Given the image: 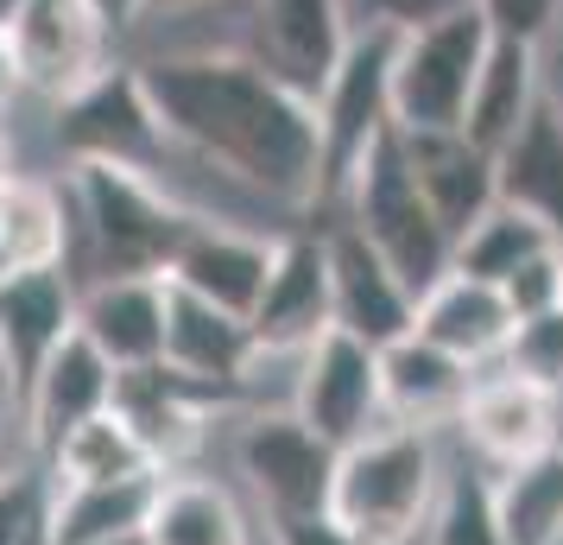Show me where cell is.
Returning a JSON list of instances; mask_svg holds the SVG:
<instances>
[{"mask_svg":"<svg viewBox=\"0 0 563 545\" xmlns=\"http://www.w3.org/2000/svg\"><path fill=\"white\" fill-rule=\"evenodd\" d=\"M165 146L285 209H323L317 102L234 45H165L133 64Z\"/></svg>","mask_w":563,"mask_h":545,"instance_id":"1","label":"cell"},{"mask_svg":"<svg viewBox=\"0 0 563 545\" xmlns=\"http://www.w3.org/2000/svg\"><path fill=\"white\" fill-rule=\"evenodd\" d=\"M437 489H443L437 432H411L386 418L349 450H335L330 520L349 526L361 545H418Z\"/></svg>","mask_w":563,"mask_h":545,"instance_id":"2","label":"cell"},{"mask_svg":"<svg viewBox=\"0 0 563 545\" xmlns=\"http://www.w3.org/2000/svg\"><path fill=\"white\" fill-rule=\"evenodd\" d=\"M70 197L96 280H128V273L165 280L184 235L197 229V209L140 165H102V159L70 165Z\"/></svg>","mask_w":563,"mask_h":545,"instance_id":"3","label":"cell"},{"mask_svg":"<svg viewBox=\"0 0 563 545\" xmlns=\"http://www.w3.org/2000/svg\"><path fill=\"white\" fill-rule=\"evenodd\" d=\"M335 204L349 209L342 222L406 280L411 298L450 273V235H443V222L431 216V204H424L418 184H411L406 153H399V128H386L380 140L349 165Z\"/></svg>","mask_w":563,"mask_h":545,"instance_id":"4","label":"cell"},{"mask_svg":"<svg viewBox=\"0 0 563 545\" xmlns=\"http://www.w3.org/2000/svg\"><path fill=\"white\" fill-rule=\"evenodd\" d=\"M487 26L482 7L443 13L431 26H411L393 39V128L399 133H431V128H462V108L475 89V70L487 57Z\"/></svg>","mask_w":563,"mask_h":545,"instance_id":"5","label":"cell"},{"mask_svg":"<svg viewBox=\"0 0 563 545\" xmlns=\"http://www.w3.org/2000/svg\"><path fill=\"white\" fill-rule=\"evenodd\" d=\"M393 39L386 26H355L335 57L330 83L317 89V133H323V204L386 128H393Z\"/></svg>","mask_w":563,"mask_h":545,"instance_id":"6","label":"cell"},{"mask_svg":"<svg viewBox=\"0 0 563 545\" xmlns=\"http://www.w3.org/2000/svg\"><path fill=\"white\" fill-rule=\"evenodd\" d=\"M234 469L247 476L260 514L266 520H298V514H330V482H335V450L291 406H254L234 432Z\"/></svg>","mask_w":563,"mask_h":545,"instance_id":"7","label":"cell"},{"mask_svg":"<svg viewBox=\"0 0 563 545\" xmlns=\"http://www.w3.org/2000/svg\"><path fill=\"white\" fill-rule=\"evenodd\" d=\"M108 45H114V26L102 20L96 0H26V13L7 32L20 89L45 96V102H64V96L89 89L114 64Z\"/></svg>","mask_w":563,"mask_h":545,"instance_id":"8","label":"cell"},{"mask_svg":"<svg viewBox=\"0 0 563 545\" xmlns=\"http://www.w3.org/2000/svg\"><path fill=\"white\" fill-rule=\"evenodd\" d=\"M291 413L305 418L330 450H349L355 438H367L374 425H386L380 413V356L349 330H323L305 356L291 362Z\"/></svg>","mask_w":563,"mask_h":545,"instance_id":"9","label":"cell"},{"mask_svg":"<svg viewBox=\"0 0 563 545\" xmlns=\"http://www.w3.org/2000/svg\"><path fill=\"white\" fill-rule=\"evenodd\" d=\"M52 108H57V146H64L70 165L102 159V165L158 172V159L172 153L153 121V108H146V96H140L133 64H108L89 89H77V96H64Z\"/></svg>","mask_w":563,"mask_h":545,"instance_id":"10","label":"cell"},{"mask_svg":"<svg viewBox=\"0 0 563 545\" xmlns=\"http://www.w3.org/2000/svg\"><path fill=\"white\" fill-rule=\"evenodd\" d=\"M349 32H355L349 0H247V39L234 52H247L266 77L317 102Z\"/></svg>","mask_w":563,"mask_h":545,"instance_id":"11","label":"cell"},{"mask_svg":"<svg viewBox=\"0 0 563 545\" xmlns=\"http://www.w3.org/2000/svg\"><path fill=\"white\" fill-rule=\"evenodd\" d=\"M330 330V254H323V235H279L273 248V273L260 292L254 317H247V337L260 356H305L310 342Z\"/></svg>","mask_w":563,"mask_h":545,"instance_id":"12","label":"cell"},{"mask_svg":"<svg viewBox=\"0 0 563 545\" xmlns=\"http://www.w3.org/2000/svg\"><path fill=\"white\" fill-rule=\"evenodd\" d=\"M273 235H254L241 229V222H216V216H197V229L184 235L178 260H172V286L190 292V298H203L216 312L229 317H254L260 292H266V273H273Z\"/></svg>","mask_w":563,"mask_h":545,"instance_id":"13","label":"cell"},{"mask_svg":"<svg viewBox=\"0 0 563 545\" xmlns=\"http://www.w3.org/2000/svg\"><path fill=\"white\" fill-rule=\"evenodd\" d=\"M108 400H114V368L102 362V349L82 337V330H70V337L38 362V374L26 381V393H20L26 450L45 464V457L77 432L82 418L108 413Z\"/></svg>","mask_w":563,"mask_h":545,"instance_id":"14","label":"cell"},{"mask_svg":"<svg viewBox=\"0 0 563 545\" xmlns=\"http://www.w3.org/2000/svg\"><path fill=\"white\" fill-rule=\"evenodd\" d=\"M456 425L487 464L507 469V464H526L538 450L563 444V400L551 388H538V381L507 374V368H494V374L482 368Z\"/></svg>","mask_w":563,"mask_h":545,"instance_id":"15","label":"cell"},{"mask_svg":"<svg viewBox=\"0 0 563 545\" xmlns=\"http://www.w3.org/2000/svg\"><path fill=\"white\" fill-rule=\"evenodd\" d=\"M323 254H330V324L335 330L361 337L367 349H386V342L406 337L418 298L349 222L323 229Z\"/></svg>","mask_w":563,"mask_h":545,"instance_id":"16","label":"cell"},{"mask_svg":"<svg viewBox=\"0 0 563 545\" xmlns=\"http://www.w3.org/2000/svg\"><path fill=\"white\" fill-rule=\"evenodd\" d=\"M77 330V286L64 266H32V273H0V381L20 393L38 374V362Z\"/></svg>","mask_w":563,"mask_h":545,"instance_id":"17","label":"cell"},{"mask_svg":"<svg viewBox=\"0 0 563 545\" xmlns=\"http://www.w3.org/2000/svg\"><path fill=\"white\" fill-rule=\"evenodd\" d=\"M380 356V413L393 425H411V432H443V425H456L462 406H468V388H475V374L482 368L456 362V356H443L437 342L424 337H399L374 349Z\"/></svg>","mask_w":563,"mask_h":545,"instance_id":"18","label":"cell"},{"mask_svg":"<svg viewBox=\"0 0 563 545\" xmlns=\"http://www.w3.org/2000/svg\"><path fill=\"white\" fill-rule=\"evenodd\" d=\"M77 330L114 374L165 362V280L128 273V280H89L77 292Z\"/></svg>","mask_w":563,"mask_h":545,"instance_id":"19","label":"cell"},{"mask_svg":"<svg viewBox=\"0 0 563 545\" xmlns=\"http://www.w3.org/2000/svg\"><path fill=\"white\" fill-rule=\"evenodd\" d=\"M406 172L418 184V197L431 204L443 235L456 241L487 204H494V153H482L462 128H431V133H399Z\"/></svg>","mask_w":563,"mask_h":545,"instance_id":"20","label":"cell"},{"mask_svg":"<svg viewBox=\"0 0 563 545\" xmlns=\"http://www.w3.org/2000/svg\"><path fill=\"white\" fill-rule=\"evenodd\" d=\"M494 204L532 216L563 241V102L538 96L532 115L494 153Z\"/></svg>","mask_w":563,"mask_h":545,"instance_id":"21","label":"cell"},{"mask_svg":"<svg viewBox=\"0 0 563 545\" xmlns=\"http://www.w3.org/2000/svg\"><path fill=\"white\" fill-rule=\"evenodd\" d=\"M411 337L437 342L443 356H456L468 368H494L512 337V312H507V298H500V286L468 280V273H443L437 286L418 292Z\"/></svg>","mask_w":563,"mask_h":545,"instance_id":"22","label":"cell"},{"mask_svg":"<svg viewBox=\"0 0 563 545\" xmlns=\"http://www.w3.org/2000/svg\"><path fill=\"white\" fill-rule=\"evenodd\" d=\"M247 356H254V337H247L241 317L216 312V305H203V298H190L165 280V368H178L203 388L241 393Z\"/></svg>","mask_w":563,"mask_h":545,"instance_id":"23","label":"cell"},{"mask_svg":"<svg viewBox=\"0 0 563 545\" xmlns=\"http://www.w3.org/2000/svg\"><path fill=\"white\" fill-rule=\"evenodd\" d=\"M538 96H544V83H538V45L494 32L482 70H475V89H468V108H462V133L482 153H500L512 140V128L532 115Z\"/></svg>","mask_w":563,"mask_h":545,"instance_id":"24","label":"cell"},{"mask_svg":"<svg viewBox=\"0 0 563 545\" xmlns=\"http://www.w3.org/2000/svg\"><path fill=\"white\" fill-rule=\"evenodd\" d=\"M158 482H165V469H140V476H121V482H89V489H52L45 545H114L146 533Z\"/></svg>","mask_w":563,"mask_h":545,"instance_id":"25","label":"cell"},{"mask_svg":"<svg viewBox=\"0 0 563 545\" xmlns=\"http://www.w3.org/2000/svg\"><path fill=\"white\" fill-rule=\"evenodd\" d=\"M146 545H254L234 494L216 476H165L146 514Z\"/></svg>","mask_w":563,"mask_h":545,"instance_id":"26","label":"cell"},{"mask_svg":"<svg viewBox=\"0 0 563 545\" xmlns=\"http://www.w3.org/2000/svg\"><path fill=\"white\" fill-rule=\"evenodd\" d=\"M64 254H70V204L57 197V184L13 172L0 184V260H7V273L64 266Z\"/></svg>","mask_w":563,"mask_h":545,"instance_id":"27","label":"cell"},{"mask_svg":"<svg viewBox=\"0 0 563 545\" xmlns=\"http://www.w3.org/2000/svg\"><path fill=\"white\" fill-rule=\"evenodd\" d=\"M487 494L507 545H563V444L494 469Z\"/></svg>","mask_w":563,"mask_h":545,"instance_id":"28","label":"cell"},{"mask_svg":"<svg viewBox=\"0 0 563 545\" xmlns=\"http://www.w3.org/2000/svg\"><path fill=\"white\" fill-rule=\"evenodd\" d=\"M45 469H52V489H89V482H121V476H140V469H158V464L146 457V444L133 438L128 418L108 406V413L82 418L77 432L45 457Z\"/></svg>","mask_w":563,"mask_h":545,"instance_id":"29","label":"cell"},{"mask_svg":"<svg viewBox=\"0 0 563 545\" xmlns=\"http://www.w3.org/2000/svg\"><path fill=\"white\" fill-rule=\"evenodd\" d=\"M544 248H558V235L532 222V216H519L507 204H487L468 229L450 241V273H468V280H487V286H500L507 273H519L532 254Z\"/></svg>","mask_w":563,"mask_h":545,"instance_id":"30","label":"cell"},{"mask_svg":"<svg viewBox=\"0 0 563 545\" xmlns=\"http://www.w3.org/2000/svg\"><path fill=\"white\" fill-rule=\"evenodd\" d=\"M424 545H507L500 520H494L487 476H443L431 520H424Z\"/></svg>","mask_w":563,"mask_h":545,"instance_id":"31","label":"cell"},{"mask_svg":"<svg viewBox=\"0 0 563 545\" xmlns=\"http://www.w3.org/2000/svg\"><path fill=\"white\" fill-rule=\"evenodd\" d=\"M500 368L519 374V381H538V388L563 393V305L544 317H526L512 324L507 349H500Z\"/></svg>","mask_w":563,"mask_h":545,"instance_id":"32","label":"cell"},{"mask_svg":"<svg viewBox=\"0 0 563 545\" xmlns=\"http://www.w3.org/2000/svg\"><path fill=\"white\" fill-rule=\"evenodd\" d=\"M52 482L38 469H0V545H45Z\"/></svg>","mask_w":563,"mask_h":545,"instance_id":"33","label":"cell"},{"mask_svg":"<svg viewBox=\"0 0 563 545\" xmlns=\"http://www.w3.org/2000/svg\"><path fill=\"white\" fill-rule=\"evenodd\" d=\"M500 298H507L512 324H526V317H544L563 305V273H558V248H544V254H532L519 273H507L500 280Z\"/></svg>","mask_w":563,"mask_h":545,"instance_id":"34","label":"cell"},{"mask_svg":"<svg viewBox=\"0 0 563 545\" xmlns=\"http://www.w3.org/2000/svg\"><path fill=\"white\" fill-rule=\"evenodd\" d=\"M475 0H349L355 26H386V32H411V26H431L443 13H462Z\"/></svg>","mask_w":563,"mask_h":545,"instance_id":"35","label":"cell"},{"mask_svg":"<svg viewBox=\"0 0 563 545\" xmlns=\"http://www.w3.org/2000/svg\"><path fill=\"white\" fill-rule=\"evenodd\" d=\"M487 13V26L507 32V39H532V45H544V32L558 26L563 0H475Z\"/></svg>","mask_w":563,"mask_h":545,"instance_id":"36","label":"cell"},{"mask_svg":"<svg viewBox=\"0 0 563 545\" xmlns=\"http://www.w3.org/2000/svg\"><path fill=\"white\" fill-rule=\"evenodd\" d=\"M273 545H361L349 526H335L330 514H298V520H266Z\"/></svg>","mask_w":563,"mask_h":545,"instance_id":"37","label":"cell"},{"mask_svg":"<svg viewBox=\"0 0 563 545\" xmlns=\"http://www.w3.org/2000/svg\"><path fill=\"white\" fill-rule=\"evenodd\" d=\"M203 7H222V0H146L140 20H133V32L146 26V20H190V13H203Z\"/></svg>","mask_w":563,"mask_h":545,"instance_id":"38","label":"cell"},{"mask_svg":"<svg viewBox=\"0 0 563 545\" xmlns=\"http://www.w3.org/2000/svg\"><path fill=\"white\" fill-rule=\"evenodd\" d=\"M96 7H102V20L114 32H133V20H140V7H146V0H96Z\"/></svg>","mask_w":563,"mask_h":545,"instance_id":"39","label":"cell"},{"mask_svg":"<svg viewBox=\"0 0 563 545\" xmlns=\"http://www.w3.org/2000/svg\"><path fill=\"white\" fill-rule=\"evenodd\" d=\"M13 96H20V77H13V52H7V39H0V115L13 108Z\"/></svg>","mask_w":563,"mask_h":545,"instance_id":"40","label":"cell"},{"mask_svg":"<svg viewBox=\"0 0 563 545\" xmlns=\"http://www.w3.org/2000/svg\"><path fill=\"white\" fill-rule=\"evenodd\" d=\"M7 425H20V406H13V393H7V381H0V457H7Z\"/></svg>","mask_w":563,"mask_h":545,"instance_id":"41","label":"cell"},{"mask_svg":"<svg viewBox=\"0 0 563 545\" xmlns=\"http://www.w3.org/2000/svg\"><path fill=\"white\" fill-rule=\"evenodd\" d=\"M20 13H26V0H0V39L13 32V20H20Z\"/></svg>","mask_w":563,"mask_h":545,"instance_id":"42","label":"cell"},{"mask_svg":"<svg viewBox=\"0 0 563 545\" xmlns=\"http://www.w3.org/2000/svg\"><path fill=\"white\" fill-rule=\"evenodd\" d=\"M13 172H20V165H13V140H7V128H0V184L13 178Z\"/></svg>","mask_w":563,"mask_h":545,"instance_id":"43","label":"cell"},{"mask_svg":"<svg viewBox=\"0 0 563 545\" xmlns=\"http://www.w3.org/2000/svg\"><path fill=\"white\" fill-rule=\"evenodd\" d=\"M114 545H146V533H133V539H114Z\"/></svg>","mask_w":563,"mask_h":545,"instance_id":"44","label":"cell"},{"mask_svg":"<svg viewBox=\"0 0 563 545\" xmlns=\"http://www.w3.org/2000/svg\"><path fill=\"white\" fill-rule=\"evenodd\" d=\"M558 273H563V241H558Z\"/></svg>","mask_w":563,"mask_h":545,"instance_id":"45","label":"cell"},{"mask_svg":"<svg viewBox=\"0 0 563 545\" xmlns=\"http://www.w3.org/2000/svg\"><path fill=\"white\" fill-rule=\"evenodd\" d=\"M0 273H7V260H0Z\"/></svg>","mask_w":563,"mask_h":545,"instance_id":"46","label":"cell"},{"mask_svg":"<svg viewBox=\"0 0 563 545\" xmlns=\"http://www.w3.org/2000/svg\"><path fill=\"white\" fill-rule=\"evenodd\" d=\"M558 400H563V393H558Z\"/></svg>","mask_w":563,"mask_h":545,"instance_id":"47","label":"cell"}]
</instances>
